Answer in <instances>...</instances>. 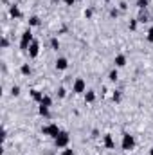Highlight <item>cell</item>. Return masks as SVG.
Returning a JSON list of instances; mask_svg holds the SVG:
<instances>
[{"label": "cell", "instance_id": "cell-1", "mask_svg": "<svg viewBox=\"0 0 153 155\" xmlns=\"http://www.w3.org/2000/svg\"><path fill=\"white\" fill-rule=\"evenodd\" d=\"M69 143H70V134L69 132H60V135L54 139V144H56V148H67L69 146Z\"/></svg>", "mask_w": 153, "mask_h": 155}, {"label": "cell", "instance_id": "cell-2", "mask_svg": "<svg viewBox=\"0 0 153 155\" xmlns=\"http://www.w3.org/2000/svg\"><path fill=\"white\" fill-rule=\"evenodd\" d=\"M121 148H122L124 152H130V150H133V148H135V137H133V135H130L128 132H126V134H122Z\"/></svg>", "mask_w": 153, "mask_h": 155}, {"label": "cell", "instance_id": "cell-3", "mask_svg": "<svg viewBox=\"0 0 153 155\" xmlns=\"http://www.w3.org/2000/svg\"><path fill=\"white\" fill-rule=\"evenodd\" d=\"M33 41H34V38H33L31 29H25V31L22 33V38H20V49H22V51H27Z\"/></svg>", "mask_w": 153, "mask_h": 155}, {"label": "cell", "instance_id": "cell-4", "mask_svg": "<svg viewBox=\"0 0 153 155\" xmlns=\"http://www.w3.org/2000/svg\"><path fill=\"white\" fill-rule=\"evenodd\" d=\"M60 126L56 124V123H50V124H47V126H43L41 128V134L43 135H49V137H52V139H56L58 135H60Z\"/></svg>", "mask_w": 153, "mask_h": 155}, {"label": "cell", "instance_id": "cell-5", "mask_svg": "<svg viewBox=\"0 0 153 155\" xmlns=\"http://www.w3.org/2000/svg\"><path fill=\"white\" fill-rule=\"evenodd\" d=\"M72 92L74 94H85L86 92V83L83 78H76L74 83H72Z\"/></svg>", "mask_w": 153, "mask_h": 155}, {"label": "cell", "instance_id": "cell-6", "mask_svg": "<svg viewBox=\"0 0 153 155\" xmlns=\"http://www.w3.org/2000/svg\"><path fill=\"white\" fill-rule=\"evenodd\" d=\"M27 52H29V58H38V54H40V43L36 41V40L29 45Z\"/></svg>", "mask_w": 153, "mask_h": 155}, {"label": "cell", "instance_id": "cell-7", "mask_svg": "<svg viewBox=\"0 0 153 155\" xmlns=\"http://www.w3.org/2000/svg\"><path fill=\"white\" fill-rule=\"evenodd\" d=\"M54 67H56V71H67V69H69V60L61 56V58H58V60H56Z\"/></svg>", "mask_w": 153, "mask_h": 155}, {"label": "cell", "instance_id": "cell-8", "mask_svg": "<svg viewBox=\"0 0 153 155\" xmlns=\"http://www.w3.org/2000/svg\"><path fill=\"white\" fill-rule=\"evenodd\" d=\"M103 143H105V148H106V150H114V148H115L114 137H112L110 134H106V135L103 137Z\"/></svg>", "mask_w": 153, "mask_h": 155}, {"label": "cell", "instance_id": "cell-9", "mask_svg": "<svg viewBox=\"0 0 153 155\" xmlns=\"http://www.w3.org/2000/svg\"><path fill=\"white\" fill-rule=\"evenodd\" d=\"M114 63H115V69L124 67V65H126V56H124V54H117L114 58Z\"/></svg>", "mask_w": 153, "mask_h": 155}, {"label": "cell", "instance_id": "cell-10", "mask_svg": "<svg viewBox=\"0 0 153 155\" xmlns=\"http://www.w3.org/2000/svg\"><path fill=\"white\" fill-rule=\"evenodd\" d=\"M9 15H11L13 18H22V11L18 9V5H11V7H9Z\"/></svg>", "mask_w": 153, "mask_h": 155}, {"label": "cell", "instance_id": "cell-11", "mask_svg": "<svg viewBox=\"0 0 153 155\" xmlns=\"http://www.w3.org/2000/svg\"><path fill=\"white\" fill-rule=\"evenodd\" d=\"M31 97H33V99L40 105V103H41V99H43V94H41L40 90H36V88H33V90H31Z\"/></svg>", "mask_w": 153, "mask_h": 155}, {"label": "cell", "instance_id": "cell-12", "mask_svg": "<svg viewBox=\"0 0 153 155\" xmlns=\"http://www.w3.org/2000/svg\"><path fill=\"white\" fill-rule=\"evenodd\" d=\"M137 20H139L141 24H146V22H151V16H148V15H146V9H144V11H141V13H139Z\"/></svg>", "mask_w": 153, "mask_h": 155}, {"label": "cell", "instance_id": "cell-13", "mask_svg": "<svg viewBox=\"0 0 153 155\" xmlns=\"http://www.w3.org/2000/svg\"><path fill=\"white\" fill-rule=\"evenodd\" d=\"M96 101V92L94 90H86L85 92V103H94Z\"/></svg>", "mask_w": 153, "mask_h": 155}, {"label": "cell", "instance_id": "cell-14", "mask_svg": "<svg viewBox=\"0 0 153 155\" xmlns=\"http://www.w3.org/2000/svg\"><path fill=\"white\" fill-rule=\"evenodd\" d=\"M20 72H22L24 76H31V65H29V63H24V65L20 67Z\"/></svg>", "mask_w": 153, "mask_h": 155}, {"label": "cell", "instance_id": "cell-15", "mask_svg": "<svg viewBox=\"0 0 153 155\" xmlns=\"http://www.w3.org/2000/svg\"><path fill=\"white\" fill-rule=\"evenodd\" d=\"M40 105H41V107H49V108H50V107H52V97H50V96H43V99H41V103H40Z\"/></svg>", "mask_w": 153, "mask_h": 155}, {"label": "cell", "instance_id": "cell-16", "mask_svg": "<svg viewBox=\"0 0 153 155\" xmlns=\"http://www.w3.org/2000/svg\"><path fill=\"white\" fill-rule=\"evenodd\" d=\"M135 4H137V7H139V11H144V9H146V7L150 5V0H137Z\"/></svg>", "mask_w": 153, "mask_h": 155}, {"label": "cell", "instance_id": "cell-17", "mask_svg": "<svg viewBox=\"0 0 153 155\" xmlns=\"http://www.w3.org/2000/svg\"><path fill=\"white\" fill-rule=\"evenodd\" d=\"M38 114L41 117H49V114H50V112H49V107H41V105H40L38 107Z\"/></svg>", "mask_w": 153, "mask_h": 155}, {"label": "cell", "instance_id": "cell-18", "mask_svg": "<svg viewBox=\"0 0 153 155\" xmlns=\"http://www.w3.org/2000/svg\"><path fill=\"white\" fill-rule=\"evenodd\" d=\"M29 25H31V27H38L40 25V18L38 16H31V18H29Z\"/></svg>", "mask_w": 153, "mask_h": 155}, {"label": "cell", "instance_id": "cell-19", "mask_svg": "<svg viewBox=\"0 0 153 155\" xmlns=\"http://www.w3.org/2000/svg\"><path fill=\"white\" fill-rule=\"evenodd\" d=\"M117 78H119V72H117V69L110 71V74H108V79H110V81H117Z\"/></svg>", "mask_w": 153, "mask_h": 155}, {"label": "cell", "instance_id": "cell-20", "mask_svg": "<svg viewBox=\"0 0 153 155\" xmlns=\"http://www.w3.org/2000/svg\"><path fill=\"white\" fill-rule=\"evenodd\" d=\"M50 47H52L54 51H58V49H60V40L58 38H50Z\"/></svg>", "mask_w": 153, "mask_h": 155}, {"label": "cell", "instance_id": "cell-21", "mask_svg": "<svg viewBox=\"0 0 153 155\" xmlns=\"http://www.w3.org/2000/svg\"><path fill=\"white\" fill-rule=\"evenodd\" d=\"M65 96H67V90H65L63 87H60V88H58V97H60V99H63Z\"/></svg>", "mask_w": 153, "mask_h": 155}, {"label": "cell", "instance_id": "cell-22", "mask_svg": "<svg viewBox=\"0 0 153 155\" xmlns=\"http://www.w3.org/2000/svg\"><path fill=\"white\" fill-rule=\"evenodd\" d=\"M61 155H76V153H74V150H72V148H69V146H67V148H63Z\"/></svg>", "mask_w": 153, "mask_h": 155}, {"label": "cell", "instance_id": "cell-23", "mask_svg": "<svg viewBox=\"0 0 153 155\" xmlns=\"http://www.w3.org/2000/svg\"><path fill=\"white\" fill-rule=\"evenodd\" d=\"M11 94H13V96H18V94H20V87H18V85H15V87L11 88Z\"/></svg>", "mask_w": 153, "mask_h": 155}, {"label": "cell", "instance_id": "cell-24", "mask_svg": "<svg viewBox=\"0 0 153 155\" xmlns=\"http://www.w3.org/2000/svg\"><path fill=\"white\" fill-rule=\"evenodd\" d=\"M146 38H148L150 43H153V27H150V31H148V36H146Z\"/></svg>", "mask_w": 153, "mask_h": 155}, {"label": "cell", "instance_id": "cell-25", "mask_svg": "<svg viewBox=\"0 0 153 155\" xmlns=\"http://www.w3.org/2000/svg\"><path fill=\"white\" fill-rule=\"evenodd\" d=\"M112 99H114L115 103H119V101H121V92H115L114 96H112Z\"/></svg>", "mask_w": 153, "mask_h": 155}, {"label": "cell", "instance_id": "cell-26", "mask_svg": "<svg viewBox=\"0 0 153 155\" xmlns=\"http://www.w3.org/2000/svg\"><path fill=\"white\" fill-rule=\"evenodd\" d=\"M7 45H9V40L4 36V38H2V49H7Z\"/></svg>", "mask_w": 153, "mask_h": 155}, {"label": "cell", "instance_id": "cell-27", "mask_svg": "<svg viewBox=\"0 0 153 155\" xmlns=\"http://www.w3.org/2000/svg\"><path fill=\"white\" fill-rule=\"evenodd\" d=\"M137 22H139V20H132V24H130V29H132V31L137 29Z\"/></svg>", "mask_w": 153, "mask_h": 155}, {"label": "cell", "instance_id": "cell-28", "mask_svg": "<svg viewBox=\"0 0 153 155\" xmlns=\"http://www.w3.org/2000/svg\"><path fill=\"white\" fill-rule=\"evenodd\" d=\"M117 15H119V11H117V9H112V11H110V16H112V18H115Z\"/></svg>", "mask_w": 153, "mask_h": 155}, {"label": "cell", "instance_id": "cell-29", "mask_svg": "<svg viewBox=\"0 0 153 155\" xmlns=\"http://www.w3.org/2000/svg\"><path fill=\"white\" fill-rule=\"evenodd\" d=\"M90 16H92V9H86L85 11V18H90Z\"/></svg>", "mask_w": 153, "mask_h": 155}, {"label": "cell", "instance_id": "cell-30", "mask_svg": "<svg viewBox=\"0 0 153 155\" xmlns=\"http://www.w3.org/2000/svg\"><path fill=\"white\" fill-rule=\"evenodd\" d=\"M65 2V5H74L76 4V0H63Z\"/></svg>", "mask_w": 153, "mask_h": 155}, {"label": "cell", "instance_id": "cell-31", "mask_svg": "<svg viewBox=\"0 0 153 155\" xmlns=\"http://www.w3.org/2000/svg\"><path fill=\"white\" fill-rule=\"evenodd\" d=\"M119 7H121V9H122V11H124V9H126V7H128V5H126V2H121V4H119Z\"/></svg>", "mask_w": 153, "mask_h": 155}, {"label": "cell", "instance_id": "cell-32", "mask_svg": "<svg viewBox=\"0 0 153 155\" xmlns=\"http://www.w3.org/2000/svg\"><path fill=\"white\" fill-rule=\"evenodd\" d=\"M5 137H7V132H5V128H2V139L5 141Z\"/></svg>", "mask_w": 153, "mask_h": 155}, {"label": "cell", "instance_id": "cell-33", "mask_svg": "<svg viewBox=\"0 0 153 155\" xmlns=\"http://www.w3.org/2000/svg\"><path fill=\"white\" fill-rule=\"evenodd\" d=\"M150 155H153V146H151V148H150Z\"/></svg>", "mask_w": 153, "mask_h": 155}, {"label": "cell", "instance_id": "cell-34", "mask_svg": "<svg viewBox=\"0 0 153 155\" xmlns=\"http://www.w3.org/2000/svg\"><path fill=\"white\" fill-rule=\"evenodd\" d=\"M151 22H153V13H151Z\"/></svg>", "mask_w": 153, "mask_h": 155}, {"label": "cell", "instance_id": "cell-35", "mask_svg": "<svg viewBox=\"0 0 153 155\" xmlns=\"http://www.w3.org/2000/svg\"><path fill=\"white\" fill-rule=\"evenodd\" d=\"M105 2H108V0H105Z\"/></svg>", "mask_w": 153, "mask_h": 155}]
</instances>
